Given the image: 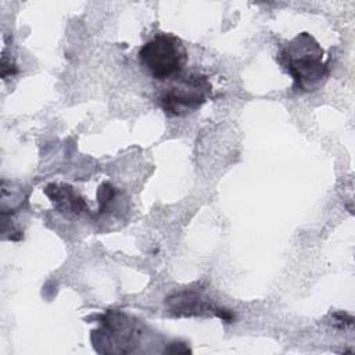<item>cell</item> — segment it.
I'll use <instances>...</instances> for the list:
<instances>
[{"label": "cell", "mask_w": 355, "mask_h": 355, "mask_svg": "<svg viewBox=\"0 0 355 355\" xmlns=\"http://www.w3.org/2000/svg\"><path fill=\"white\" fill-rule=\"evenodd\" d=\"M44 194L51 200L58 212L65 216L79 215L85 209L83 198L69 184L50 183L44 187Z\"/></svg>", "instance_id": "obj_4"}, {"label": "cell", "mask_w": 355, "mask_h": 355, "mask_svg": "<svg viewBox=\"0 0 355 355\" xmlns=\"http://www.w3.org/2000/svg\"><path fill=\"white\" fill-rule=\"evenodd\" d=\"M324 51L308 32L291 39L279 53L277 61L293 78L298 92L318 90L327 79L329 68L323 61Z\"/></svg>", "instance_id": "obj_1"}, {"label": "cell", "mask_w": 355, "mask_h": 355, "mask_svg": "<svg viewBox=\"0 0 355 355\" xmlns=\"http://www.w3.org/2000/svg\"><path fill=\"white\" fill-rule=\"evenodd\" d=\"M139 61L151 78L168 80L179 76L183 71L187 50L178 36L158 33L140 47Z\"/></svg>", "instance_id": "obj_2"}, {"label": "cell", "mask_w": 355, "mask_h": 355, "mask_svg": "<svg viewBox=\"0 0 355 355\" xmlns=\"http://www.w3.org/2000/svg\"><path fill=\"white\" fill-rule=\"evenodd\" d=\"M114 194H115V189L110 183H107V182H104L98 187V193H97V197H98V211L100 209L103 211V209L107 208L110 201H112Z\"/></svg>", "instance_id": "obj_5"}, {"label": "cell", "mask_w": 355, "mask_h": 355, "mask_svg": "<svg viewBox=\"0 0 355 355\" xmlns=\"http://www.w3.org/2000/svg\"><path fill=\"white\" fill-rule=\"evenodd\" d=\"M212 86L207 76L189 73L176 76L159 94L158 103L169 116H184L197 111L209 97Z\"/></svg>", "instance_id": "obj_3"}]
</instances>
